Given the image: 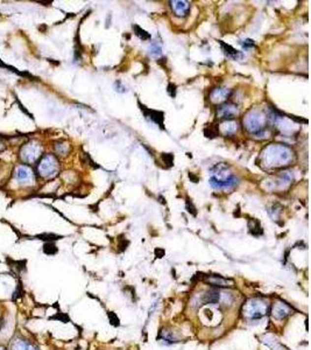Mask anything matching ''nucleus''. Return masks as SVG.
Returning a JSON list of instances; mask_svg holds the SVG:
<instances>
[{
  "instance_id": "6",
  "label": "nucleus",
  "mask_w": 311,
  "mask_h": 350,
  "mask_svg": "<svg viewBox=\"0 0 311 350\" xmlns=\"http://www.w3.org/2000/svg\"><path fill=\"white\" fill-rule=\"evenodd\" d=\"M139 105H140V109H141L142 113H144V115L147 117V118L151 119L152 122H154L155 124H157L161 128H164V126H163V119H164L163 112L156 111V110L147 109L145 105H142L140 102H139Z\"/></svg>"
},
{
  "instance_id": "4",
  "label": "nucleus",
  "mask_w": 311,
  "mask_h": 350,
  "mask_svg": "<svg viewBox=\"0 0 311 350\" xmlns=\"http://www.w3.org/2000/svg\"><path fill=\"white\" fill-rule=\"evenodd\" d=\"M41 147L40 145L35 143V141H31L22 146L20 151V157L24 161L26 162H34L36 161V159L41 156Z\"/></svg>"
},
{
  "instance_id": "20",
  "label": "nucleus",
  "mask_w": 311,
  "mask_h": 350,
  "mask_svg": "<svg viewBox=\"0 0 311 350\" xmlns=\"http://www.w3.org/2000/svg\"><path fill=\"white\" fill-rule=\"evenodd\" d=\"M109 320H110V322H111V324H112V326L118 327L120 324L119 323L120 321L118 319V317H117V315L114 313H112V312H110V313H109Z\"/></svg>"
},
{
  "instance_id": "9",
  "label": "nucleus",
  "mask_w": 311,
  "mask_h": 350,
  "mask_svg": "<svg viewBox=\"0 0 311 350\" xmlns=\"http://www.w3.org/2000/svg\"><path fill=\"white\" fill-rule=\"evenodd\" d=\"M265 310L266 308H263L260 302L252 301L249 304V308H247V312H249L247 314L249 315L250 319H259V318H261L265 315Z\"/></svg>"
},
{
  "instance_id": "22",
  "label": "nucleus",
  "mask_w": 311,
  "mask_h": 350,
  "mask_svg": "<svg viewBox=\"0 0 311 350\" xmlns=\"http://www.w3.org/2000/svg\"><path fill=\"white\" fill-rule=\"evenodd\" d=\"M44 252L46 254H48V255H54V254H56L57 252V249L55 245H53V244H46L44 245Z\"/></svg>"
},
{
  "instance_id": "19",
  "label": "nucleus",
  "mask_w": 311,
  "mask_h": 350,
  "mask_svg": "<svg viewBox=\"0 0 311 350\" xmlns=\"http://www.w3.org/2000/svg\"><path fill=\"white\" fill-rule=\"evenodd\" d=\"M149 50H151L152 55H161L162 54V48L160 46L156 45V43H153L149 47Z\"/></svg>"
},
{
  "instance_id": "17",
  "label": "nucleus",
  "mask_w": 311,
  "mask_h": 350,
  "mask_svg": "<svg viewBox=\"0 0 311 350\" xmlns=\"http://www.w3.org/2000/svg\"><path fill=\"white\" fill-rule=\"evenodd\" d=\"M133 30H134V33L136 36L140 37L141 40H149L151 39V34L147 33L145 30H142L140 26H138V25H133Z\"/></svg>"
},
{
  "instance_id": "3",
  "label": "nucleus",
  "mask_w": 311,
  "mask_h": 350,
  "mask_svg": "<svg viewBox=\"0 0 311 350\" xmlns=\"http://www.w3.org/2000/svg\"><path fill=\"white\" fill-rule=\"evenodd\" d=\"M263 123H265V117L259 111H250L245 117V126L247 130L252 133H259L262 130Z\"/></svg>"
},
{
  "instance_id": "7",
  "label": "nucleus",
  "mask_w": 311,
  "mask_h": 350,
  "mask_svg": "<svg viewBox=\"0 0 311 350\" xmlns=\"http://www.w3.org/2000/svg\"><path fill=\"white\" fill-rule=\"evenodd\" d=\"M238 184V180L234 176H230V178L225 180H217L215 178L210 179V185L216 189H230L234 187Z\"/></svg>"
},
{
  "instance_id": "23",
  "label": "nucleus",
  "mask_w": 311,
  "mask_h": 350,
  "mask_svg": "<svg viewBox=\"0 0 311 350\" xmlns=\"http://www.w3.org/2000/svg\"><path fill=\"white\" fill-rule=\"evenodd\" d=\"M187 209H188L189 213L192 214L193 216L197 215V211H196V208L193 207L191 200H189V198H187Z\"/></svg>"
},
{
  "instance_id": "26",
  "label": "nucleus",
  "mask_w": 311,
  "mask_h": 350,
  "mask_svg": "<svg viewBox=\"0 0 311 350\" xmlns=\"http://www.w3.org/2000/svg\"><path fill=\"white\" fill-rule=\"evenodd\" d=\"M128 244H129V242L127 241V239H123V241H120L119 243V251H124V250H126L128 247Z\"/></svg>"
},
{
  "instance_id": "18",
  "label": "nucleus",
  "mask_w": 311,
  "mask_h": 350,
  "mask_svg": "<svg viewBox=\"0 0 311 350\" xmlns=\"http://www.w3.org/2000/svg\"><path fill=\"white\" fill-rule=\"evenodd\" d=\"M274 315L278 318V319H283V318H285L288 315V310H285L283 304H279L274 310Z\"/></svg>"
},
{
  "instance_id": "24",
  "label": "nucleus",
  "mask_w": 311,
  "mask_h": 350,
  "mask_svg": "<svg viewBox=\"0 0 311 350\" xmlns=\"http://www.w3.org/2000/svg\"><path fill=\"white\" fill-rule=\"evenodd\" d=\"M205 135L208 138H215L218 135V130H212L211 126H209V128H205Z\"/></svg>"
},
{
  "instance_id": "11",
  "label": "nucleus",
  "mask_w": 311,
  "mask_h": 350,
  "mask_svg": "<svg viewBox=\"0 0 311 350\" xmlns=\"http://www.w3.org/2000/svg\"><path fill=\"white\" fill-rule=\"evenodd\" d=\"M11 350H39L35 346L31 345V342L26 341V340L17 339L12 342Z\"/></svg>"
},
{
  "instance_id": "25",
  "label": "nucleus",
  "mask_w": 311,
  "mask_h": 350,
  "mask_svg": "<svg viewBox=\"0 0 311 350\" xmlns=\"http://www.w3.org/2000/svg\"><path fill=\"white\" fill-rule=\"evenodd\" d=\"M241 45H243V47H244V48H245V49H249V48H252V47H254L255 43L253 42L252 40L247 39V40H244L243 42H241Z\"/></svg>"
},
{
  "instance_id": "28",
  "label": "nucleus",
  "mask_w": 311,
  "mask_h": 350,
  "mask_svg": "<svg viewBox=\"0 0 311 350\" xmlns=\"http://www.w3.org/2000/svg\"><path fill=\"white\" fill-rule=\"evenodd\" d=\"M116 88H117V91H119V93H124V91H126V88L122 86V82H117L116 83Z\"/></svg>"
},
{
  "instance_id": "14",
  "label": "nucleus",
  "mask_w": 311,
  "mask_h": 350,
  "mask_svg": "<svg viewBox=\"0 0 311 350\" xmlns=\"http://www.w3.org/2000/svg\"><path fill=\"white\" fill-rule=\"evenodd\" d=\"M219 299H220L219 291H217V289H210V291L205 293L203 300H204L205 304H218Z\"/></svg>"
},
{
  "instance_id": "21",
  "label": "nucleus",
  "mask_w": 311,
  "mask_h": 350,
  "mask_svg": "<svg viewBox=\"0 0 311 350\" xmlns=\"http://www.w3.org/2000/svg\"><path fill=\"white\" fill-rule=\"evenodd\" d=\"M162 159L164 160V163H167V167L173 166V160H174L173 154H169V153L162 154Z\"/></svg>"
},
{
  "instance_id": "12",
  "label": "nucleus",
  "mask_w": 311,
  "mask_h": 350,
  "mask_svg": "<svg viewBox=\"0 0 311 350\" xmlns=\"http://www.w3.org/2000/svg\"><path fill=\"white\" fill-rule=\"evenodd\" d=\"M219 42H220L221 48H223V50H224V54L226 55L227 58L233 59V60H238V59L243 58V55H241V53L234 49L233 47H231L230 45H227V43L223 42V41H219Z\"/></svg>"
},
{
  "instance_id": "27",
  "label": "nucleus",
  "mask_w": 311,
  "mask_h": 350,
  "mask_svg": "<svg viewBox=\"0 0 311 350\" xmlns=\"http://www.w3.org/2000/svg\"><path fill=\"white\" fill-rule=\"evenodd\" d=\"M168 93L171 95V97L176 96V86L175 84H169V86H168Z\"/></svg>"
},
{
  "instance_id": "13",
  "label": "nucleus",
  "mask_w": 311,
  "mask_h": 350,
  "mask_svg": "<svg viewBox=\"0 0 311 350\" xmlns=\"http://www.w3.org/2000/svg\"><path fill=\"white\" fill-rule=\"evenodd\" d=\"M231 95V90L228 89H215L211 93V99L212 102L219 103L221 100L226 99Z\"/></svg>"
},
{
  "instance_id": "16",
  "label": "nucleus",
  "mask_w": 311,
  "mask_h": 350,
  "mask_svg": "<svg viewBox=\"0 0 311 350\" xmlns=\"http://www.w3.org/2000/svg\"><path fill=\"white\" fill-rule=\"evenodd\" d=\"M208 282L214 286H221V287L227 286V280L221 278V277H219V276H212L208 279Z\"/></svg>"
},
{
  "instance_id": "5",
  "label": "nucleus",
  "mask_w": 311,
  "mask_h": 350,
  "mask_svg": "<svg viewBox=\"0 0 311 350\" xmlns=\"http://www.w3.org/2000/svg\"><path fill=\"white\" fill-rule=\"evenodd\" d=\"M15 179L19 184L28 185L34 181V174L27 166H19L15 171Z\"/></svg>"
},
{
  "instance_id": "1",
  "label": "nucleus",
  "mask_w": 311,
  "mask_h": 350,
  "mask_svg": "<svg viewBox=\"0 0 311 350\" xmlns=\"http://www.w3.org/2000/svg\"><path fill=\"white\" fill-rule=\"evenodd\" d=\"M268 159V165L271 166H281L287 165L290 161L291 152L289 148L281 146V145H272L266 151Z\"/></svg>"
},
{
  "instance_id": "2",
  "label": "nucleus",
  "mask_w": 311,
  "mask_h": 350,
  "mask_svg": "<svg viewBox=\"0 0 311 350\" xmlns=\"http://www.w3.org/2000/svg\"><path fill=\"white\" fill-rule=\"evenodd\" d=\"M37 168H39L40 175H42L43 178H54L57 174V171H59V162H57L55 157L48 154V156L42 158Z\"/></svg>"
},
{
  "instance_id": "15",
  "label": "nucleus",
  "mask_w": 311,
  "mask_h": 350,
  "mask_svg": "<svg viewBox=\"0 0 311 350\" xmlns=\"http://www.w3.org/2000/svg\"><path fill=\"white\" fill-rule=\"evenodd\" d=\"M220 126H221V131H223L225 134H233L238 128V124L233 121L225 122Z\"/></svg>"
},
{
  "instance_id": "8",
  "label": "nucleus",
  "mask_w": 311,
  "mask_h": 350,
  "mask_svg": "<svg viewBox=\"0 0 311 350\" xmlns=\"http://www.w3.org/2000/svg\"><path fill=\"white\" fill-rule=\"evenodd\" d=\"M218 116H219V118H233L234 116L238 115V108L234 104L231 103H226L224 104V105H221L219 109H218Z\"/></svg>"
},
{
  "instance_id": "10",
  "label": "nucleus",
  "mask_w": 311,
  "mask_h": 350,
  "mask_svg": "<svg viewBox=\"0 0 311 350\" xmlns=\"http://www.w3.org/2000/svg\"><path fill=\"white\" fill-rule=\"evenodd\" d=\"M170 5L179 17H186L189 13L190 5L187 1H171Z\"/></svg>"
},
{
  "instance_id": "31",
  "label": "nucleus",
  "mask_w": 311,
  "mask_h": 350,
  "mask_svg": "<svg viewBox=\"0 0 311 350\" xmlns=\"http://www.w3.org/2000/svg\"><path fill=\"white\" fill-rule=\"evenodd\" d=\"M0 350H6V349H5L4 347H2V346H0Z\"/></svg>"
},
{
  "instance_id": "29",
  "label": "nucleus",
  "mask_w": 311,
  "mask_h": 350,
  "mask_svg": "<svg viewBox=\"0 0 311 350\" xmlns=\"http://www.w3.org/2000/svg\"><path fill=\"white\" fill-rule=\"evenodd\" d=\"M155 256L157 258H162L164 256V250H162V249H155Z\"/></svg>"
},
{
  "instance_id": "30",
  "label": "nucleus",
  "mask_w": 311,
  "mask_h": 350,
  "mask_svg": "<svg viewBox=\"0 0 311 350\" xmlns=\"http://www.w3.org/2000/svg\"><path fill=\"white\" fill-rule=\"evenodd\" d=\"M189 178H190V179H191V180H192V181H193V182H195V184H196V182H198V178H197V176H195V175H193V174H192V173H189Z\"/></svg>"
}]
</instances>
